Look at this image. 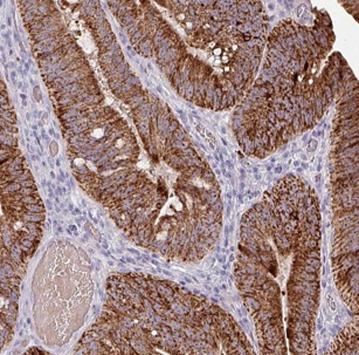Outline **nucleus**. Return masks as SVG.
I'll return each mask as SVG.
<instances>
[{
    "label": "nucleus",
    "mask_w": 359,
    "mask_h": 355,
    "mask_svg": "<svg viewBox=\"0 0 359 355\" xmlns=\"http://www.w3.org/2000/svg\"><path fill=\"white\" fill-rule=\"evenodd\" d=\"M43 208L17 147L13 109L1 95V318L14 320L19 285L41 239Z\"/></svg>",
    "instance_id": "nucleus-1"
},
{
    "label": "nucleus",
    "mask_w": 359,
    "mask_h": 355,
    "mask_svg": "<svg viewBox=\"0 0 359 355\" xmlns=\"http://www.w3.org/2000/svg\"><path fill=\"white\" fill-rule=\"evenodd\" d=\"M34 321L42 341L61 347L83 323L93 294L90 264L68 240L54 241L36 267Z\"/></svg>",
    "instance_id": "nucleus-2"
},
{
    "label": "nucleus",
    "mask_w": 359,
    "mask_h": 355,
    "mask_svg": "<svg viewBox=\"0 0 359 355\" xmlns=\"http://www.w3.org/2000/svg\"><path fill=\"white\" fill-rule=\"evenodd\" d=\"M327 305H329L330 309H331V311H336V309H337V305H336V302H335L332 295H331V294H327Z\"/></svg>",
    "instance_id": "nucleus-3"
},
{
    "label": "nucleus",
    "mask_w": 359,
    "mask_h": 355,
    "mask_svg": "<svg viewBox=\"0 0 359 355\" xmlns=\"http://www.w3.org/2000/svg\"><path fill=\"white\" fill-rule=\"evenodd\" d=\"M311 142H312V144H311V143L309 144V150L314 151V150L317 148V141H316V140H311Z\"/></svg>",
    "instance_id": "nucleus-4"
},
{
    "label": "nucleus",
    "mask_w": 359,
    "mask_h": 355,
    "mask_svg": "<svg viewBox=\"0 0 359 355\" xmlns=\"http://www.w3.org/2000/svg\"><path fill=\"white\" fill-rule=\"evenodd\" d=\"M301 158H303V161H306V156L305 155H301Z\"/></svg>",
    "instance_id": "nucleus-5"
}]
</instances>
